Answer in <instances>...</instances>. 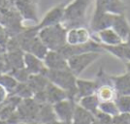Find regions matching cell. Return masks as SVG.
Segmentation results:
<instances>
[{
    "label": "cell",
    "instance_id": "obj_4",
    "mask_svg": "<svg viewBox=\"0 0 130 124\" xmlns=\"http://www.w3.org/2000/svg\"><path fill=\"white\" fill-rule=\"evenodd\" d=\"M101 55L102 54H98V52H87V54H76L70 56L67 58L68 68L76 78H79L87 70V68H88L96 60L99 59Z\"/></svg>",
    "mask_w": 130,
    "mask_h": 124
},
{
    "label": "cell",
    "instance_id": "obj_31",
    "mask_svg": "<svg viewBox=\"0 0 130 124\" xmlns=\"http://www.w3.org/2000/svg\"><path fill=\"white\" fill-rule=\"evenodd\" d=\"M113 124H130V114L119 113L114 117Z\"/></svg>",
    "mask_w": 130,
    "mask_h": 124
},
{
    "label": "cell",
    "instance_id": "obj_25",
    "mask_svg": "<svg viewBox=\"0 0 130 124\" xmlns=\"http://www.w3.org/2000/svg\"><path fill=\"white\" fill-rule=\"evenodd\" d=\"M0 85L4 87L9 92V95H10L19 85V82L9 73H3V74H0Z\"/></svg>",
    "mask_w": 130,
    "mask_h": 124
},
{
    "label": "cell",
    "instance_id": "obj_8",
    "mask_svg": "<svg viewBox=\"0 0 130 124\" xmlns=\"http://www.w3.org/2000/svg\"><path fill=\"white\" fill-rule=\"evenodd\" d=\"M60 52L64 55L66 58L76 55V54H87V52H98V54H104L102 46L94 40H90L88 43L80 46H68L66 45L63 49L60 50Z\"/></svg>",
    "mask_w": 130,
    "mask_h": 124
},
{
    "label": "cell",
    "instance_id": "obj_28",
    "mask_svg": "<svg viewBox=\"0 0 130 124\" xmlns=\"http://www.w3.org/2000/svg\"><path fill=\"white\" fill-rule=\"evenodd\" d=\"M115 102L119 109V113L130 114V95L117 96Z\"/></svg>",
    "mask_w": 130,
    "mask_h": 124
},
{
    "label": "cell",
    "instance_id": "obj_30",
    "mask_svg": "<svg viewBox=\"0 0 130 124\" xmlns=\"http://www.w3.org/2000/svg\"><path fill=\"white\" fill-rule=\"evenodd\" d=\"M94 117L96 119L99 124H113V119L114 117L110 116L106 113H101L100 111H98L97 113L94 114Z\"/></svg>",
    "mask_w": 130,
    "mask_h": 124
},
{
    "label": "cell",
    "instance_id": "obj_32",
    "mask_svg": "<svg viewBox=\"0 0 130 124\" xmlns=\"http://www.w3.org/2000/svg\"><path fill=\"white\" fill-rule=\"evenodd\" d=\"M9 39H10V36L7 32V30L4 28L3 25L0 24V46L4 47L6 49V45L8 43Z\"/></svg>",
    "mask_w": 130,
    "mask_h": 124
},
{
    "label": "cell",
    "instance_id": "obj_26",
    "mask_svg": "<svg viewBox=\"0 0 130 124\" xmlns=\"http://www.w3.org/2000/svg\"><path fill=\"white\" fill-rule=\"evenodd\" d=\"M10 95H14L22 100H25V99H30L33 97V92L27 83H19L17 88Z\"/></svg>",
    "mask_w": 130,
    "mask_h": 124
},
{
    "label": "cell",
    "instance_id": "obj_7",
    "mask_svg": "<svg viewBox=\"0 0 130 124\" xmlns=\"http://www.w3.org/2000/svg\"><path fill=\"white\" fill-rule=\"evenodd\" d=\"M65 6H66V3H64V2H61L57 5L54 6L51 10H49L44 15L43 19L35 26L36 29L39 31L40 29H43L46 27L54 26V25L60 24L62 22V20H63Z\"/></svg>",
    "mask_w": 130,
    "mask_h": 124
},
{
    "label": "cell",
    "instance_id": "obj_29",
    "mask_svg": "<svg viewBox=\"0 0 130 124\" xmlns=\"http://www.w3.org/2000/svg\"><path fill=\"white\" fill-rule=\"evenodd\" d=\"M9 74L13 76L17 81H18L19 83H27V81L29 80V77H30V75L28 74V72L24 68L12 71Z\"/></svg>",
    "mask_w": 130,
    "mask_h": 124
},
{
    "label": "cell",
    "instance_id": "obj_3",
    "mask_svg": "<svg viewBox=\"0 0 130 124\" xmlns=\"http://www.w3.org/2000/svg\"><path fill=\"white\" fill-rule=\"evenodd\" d=\"M67 30L60 23L54 26L46 27L38 31V37L49 50L60 51L66 46Z\"/></svg>",
    "mask_w": 130,
    "mask_h": 124
},
{
    "label": "cell",
    "instance_id": "obj_5",
    "mask_svg": "<svg viewBox=\"0 0 130 124\" xmlns=\"http://www.w3.org/2000/svg\"><path fill=\"white\" fill-rule=\"evenodd\" d=\"M116 16L110 15L108 13L104 12L99 6L95 3V8L91 16V19L88 22V29L93 33H97L108 28H112L114 19Z\"/></svg>",
    "mask_w": 130,
    "mask_h": 124
},
{
    "label": "cell",
    "instance_id": "obj_6",
    "mask_svg": "<svg viewBox=\"0 0 130 124\" xmlns=\"http://www.w3.org/2000/svg\"><path fill=\"white\" fill-rule=\"evenodd\" d=\"M14 6L23 22H32L36 26L40 20L38 16V3L34 1H15Z\"/></svg>",
    "mask_w": 130,
    "mask_h": 124
},
{
    "label": "cell",
    "instance_id": "obj_21",
    "mask_svg": "<svg viewBox=\"0 0 130 124\" xmlns=\"http://www.w3.org/2000/svg\"><path fill=\"white\" fill-rule=\"evenodd\" d=\"M95 121L94 115L85 111L77 104L71 124H93Z\"/></svg>",
    "mask_w": 130,
    "mask_h": 124
},
{
    "label": "cell",
    "instance_id": "obj_20",
    "mask_svg": "<svg viewBox=\"0 0 130 124\" xmlns=\"http://www.w3.org/2000/svg\"><path fill=\"white\" fill-rule=\"evenodd\" d=\"M56 120L55 114H54L53 106L50 104H42L40 105L39 113L36 119V124H46Z\"/></svg>",
    "mask_w": 130,
    "mask_h": 124
},
{
    "label": "cell",
    "instance_id": "obj_23",
    "mask_svg": "<svg viewBox=\"0 0 130 124\" xmlns=\"http://www.w3.org/2000/svg\"><path fill=\"white\" fill-rule=\"evenodd\" d=\"M49 83V81L45 75H33L29 77L27 81L28 86L32 90L33 94L40 91H44Z\"/></svg>",
    "mask_w": 130,
    "mask_h": 124
},
{
    "label": "cell",
    "instance_id": "obj_2",
    "mask_svg": "<svg viewBox=\"0 0 130 124\" xmlns=\"http://www.w3.org/2000/svg\"><path fill=\"white\" fill-rule=\"evenodd\" d=\"M48 81L59 87L68 95V99L77 102V79L70 70L47 71L45 74Z\"/></svg>",
    "mask_w": 130,
    "mask_h": 124
},
{
    "label": "cell",
    "instance_id": "obj_35",
    "mask_svg": "<svg viewBox=\"0 0 130 124\" xmlns=\"http://www.w3.org/2000/svg\"><path fill=\"white\" fill-rule=\"evenodd\" d=\"M46 124H71V123H65V122H61V121H58V120H54V121H52V122H49V123Z\"/></svg>",
    "mask_w": 130,
    "mask_h": 124
},
{
    "label": "cell",
    "instance_id": "obj_16",
    "mask_svg": "<svg viewBox=\"0 0 130 124\" xmlns=\"http://www.w3.org/2000/svg\"><path fill=\"white\" fill-rule=\"evenodd\" d=\"M112 28L121 39L122 44L127 42L130 37V23L126 17V15L115 16Z\"/></svg>",
    "mask_w": 130,
    "mask_h": 124
},
{
    "label": "cell",
    "instance_id": "obj_10",
    "mask_svg": "<svg viewBox=\"0 0 130 124\" xmlns=\"http://www.w3.org/2000/svg\"><path fill=\"white\" fill-rule=\"evenodd\" d=\"M91 38V32L88 27H76L67 30L66 33V45L68 46H80L88 43Z\"/></svg>",
    "mask_w": 130,
    "mask_h": 124
},
{
    "label": "cell",
    "instance_id": "obj_12",
    "mask_svg": "<svg viewBox=\"0 0 130 124\" xmlns=\"http://www.w3.org/2000/svg\"><path fill=\"white\" fill-rule=\"evenodd\" d=\"M23 64H24V69L28 72V74L30 76L45 75L48 71L43 59L30 54L24 52Z\"/></svg>",
    "mask_w": 130,
    "mask_h": 124
},
{
    "label": "cell",
    "instance_id": "obj_1",
    "mask_svg": "<svg viewBox=\"0 0 130 124\" xmlns=\"http://www.w3.org/2000/svg\"><path fill=\"white\" fill-rule=\"evenodd\" d=\"M90 2L87 0H75L66 3L61 24L66 30L76 27H87V13Z\"/></svg>",
    "mask_w": 130,
    "mask_h": 124
},
{
    "label": "cell",
    "instance_id": "obj_14",
    "mask_svg": "<svg viewBox=\"0 0 130 124\" xmlns=\"http://www.w3.org/2000/svg\"><path fill=\"white\" fill-rule=\"evenodd\" d=\"M104 12L113 16L125 15L127 5L123 1L119 0H98L95 2Z\"/></svg>",
    "mask_w": 130,
    "mask_h": 124
},
{
    "label": "cell",
    "instance_id": "obj_13",
    "mask_svg": "<svg viewBox=\"0 0 130 124\" xmlns=\"http://www.w3.org/2000/svg\"><path fill=\"white\" fill-rule=\"evenodd\" d=\"M91 38L92 40L100 44L101 46H106V47H113L122 44L121 39L115 32L113 28H108L97 33H93L91 34Z\"/></svg>",
    "mask_w": 130,
    "mask_h": 124
},
{
    "label": "cell",
    "instance_id": "obj_17",
    "mask_svg": "<svg viewBox=\"0 0 130 124\" xmlns=\"http://www.w3.org/2000/svg\"><path fill=\"white\" fill-rule=\"evenodd\" d=\"M77 101L83 97L94 95L97 90V83L95 81L77 79Z\"/></svg>",
    "mask_w": 130,
    "mask_h": 124
},
{
    "label": "cell",
    "instance_id": "obj_24",
    "mask_svg": "<svg viewBox=\"0 0 130 124\" xmlns=\"http://www.w3.org/2000/svg\"><path fill=\"white\" fill-rule=\"evenodd\" d=\"M95 95L97 96L98 100L101 102H108V101H115L117 98V93L115 91L113 85L110 84H104L99 85Z\"/></svg>",
    "mask_w": 130,
    "mask_h": 124
},
{
    "label": "cell",
    "instance_id": "obj_27",
    "mask_svg": "<svg viewBox=\"0 0 130 124\" xmlns=\"http://www.w3.org/2000/svg\"><path fill=\"white\" fill-rule=\"evenodd\" d=\"M98 111H100L101 113H106L112 117H115L119 114V109L116 105L115 101H108V102H101L99 105Z\"/></svg>",
    "mask_w": 130,
    "mask_h": 124
},
{
    "label": "cell",
    "instance_id": "obj_11",
    "mask_svg": "<svg viewBox=\"0 0 130 124\" xmlns=\"http://www.w3.org/2000/svg\"><path fill=\"white\" fill-rule=\"evenodd\" d=\"M43 60L46 68L49 71L69 70L67 58L60 51L49 50Z\"/></svg>",
    "mask_w": 130,
    "mask_h": 124
},
{
    "label": "cell",
    "instance_id": "obj_18",
    "mask_svg": "<svg viewBox=\"0 0 130 124\" xmlns=\"http://www.w3.org/2000/svg\"><path fill=\"white\" fill-rule=\"evenodd\" d=\"M45 93H46V99H47V103L54 106L57 103L61 102L63 100L68 99V95L65 91L62 89H60L59 87L53 84L52 82L48 83V85L45 89Z\"/></svg>",
    "mask_w": 130,
    "mask_h": 124
},
{
    "label": "cell",
    "instance_id": "obj_9",
    "mask_svg": "<svg viewBox=\"0 0 130 124\" xmlns=\"http://www.w3.org/2000/svg\"><path fill=\"white\" fill-rule=\"evenodd\" d=\"M76 106V101H73L70 99H66L54 105L53 109H54L56 120L65 122V123H71Z\"/></svg>",
    "mask_w": 130,
    "mask_h": 124
},
{
    "label": "cell",
    "instance_id": "obj_22",
    "mask_svg": "<svg viewBox=\"0 0 130 124\" xmlns=\"http://www.w3.org/2000/svg\"><path fill=\"white\" fill-rule=\"evenodd\" d=\"M77 104L83 108L85 111L88 112L91 114H95L98 112L99 109V105H100V101L98 100L97 96L94 95H90V96H87V97H83L79 99L77 101Z\"/></svg>",
    "mask_w": 130,
    "mask_h": 124
},
{
    "label": "cell",
    "instance_id": "obj_34",
    "mask_svg": "<svg viewBox=\"0 0 130 124\" xmlns=\"http://www.w3.org/2000/svg\"><path fill=\"white\" fill-rule=\"evenodd\" d=\"M124 64H125V70H126L125 73H127L130 76V62H126Z\"/></svg>",
    "mask_w": 130,
    "mask_h": 124
},
{
    "label": "cell",
    "instance_id": "obj_33",
    "mask_svg": "<svg viewBox=\"0 0 130 124\" xmlns=\"http://www.w3.org/2000/svg\"><path fill=\"white\" fill-rule=\"evenodd\" d=\"M9 97V92L6 90L2 85H0V105L4 104Z\"/></svg>",
    "mask_w": 130,
    "mask_h": 124
},
{
    "label": "cell",
    "instance_id": "obj_15",
    "mask_svg": "<svg viewBox=\"0 0 130 124\" xmlns=\"http://www.w3.org/2000/svg\"><path fill=\"white\" fill-rule=\"evenodd\" d=\"M111 81L118 96L130 95V76L127 73L111 76Z\"/></svg>",
    "mask_w": 130,
    "mask_h": 124
},
{
    "label": "cell",
    "instance_id": "obj_19",
    "mask_svg": "<svg viewBox=\"0 0 130 124\" xmlns=\"http://www.w3.org/2000/svg\"><path fill=\"white\" fill-rule=\"evenodd\" d=\"M102 49L104 52L112 54L113 56L123 61L124 63L130 62V47H128L125 44H120V45L113 46V47L102 46Z\"/></svg>",
    "mask_w": 130,
    "mask_h": 124
}]
</instances>
